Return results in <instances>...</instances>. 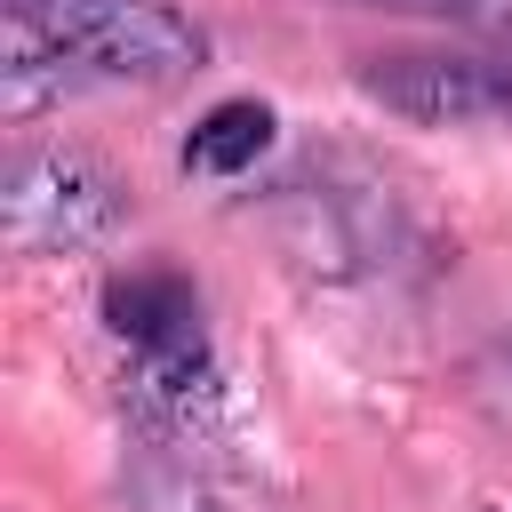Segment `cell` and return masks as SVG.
<instances>
[{
	"label": "cell",
	"instance_id": "obj_1",
	"mask_svg": "<svg viewBox=\"0 0 512 512\" xmlns=\"http://www.w3.org/2000/svg\"><path fill=\"white\" fill-rule=\"evenodd\" d=\"M200 32L168 0H8L0 8V96L40 112L96 80H184L200 72Z\"/></svg>",
	"mask_w": 512,
	"mask_h": 512
},
{
	"label": "cell",
	"instance_id": "obj_2",
	"mask_svg": "<svg viewBox=\"0 0 512 512\" xmlns=\"http://www.w3.org/2000/svg\"><path fill=\"white\" fill-rule=\"evenodd\" d=\"M0 208H8V248L56 256V248H80V240L112 232L120 192H112V176L88 152H24L8 168Z\"/></svg>",
	"mask_w": 512,
	"mask_h": 512
},
{
	"label": "cell",
	"instance_id": "obj_3",
	"mask_svg": "<svg viewBox=\"0 0 512 512\" xmlns=\"http://www.w3.org/2000/svg\"><path fill=\"white\" fill-rule=\"evenodd\" d=\"M360 88L408 120L432 128H472V120H512V64L504 56H456V48H400L368 56Z\"/></svg>",
	"mask_w": 512,
	"mask_h": 512
},
{
	"label": "cell",
	"instance_id": "obj_4",
	"mask_svg": "<svg viewBox=\"0 0 512 512\" xmlns=\"http://www.w3.org/2000/svg\"><path fill=\"white\" fill-rule=\"evenodd\" d=\"M104 320L112 336L144 360V376L160 392H184L192 376H208V344H200V296L184 272H120L104 288Z\"/></svg>",
	"mask_w": 512,
	"mask_h": 512
},
{
	"label": "cell",
	"instance_id": "obj_5",
	"mask_svg": "<svg viewBox=\"0 0 512 512\" xmlns=\"http://www.w3.org/2000/svg\"><path fill=\"white\" fill-rule=\"evenodd\" d=\"M264 152H272V104H256V96L208 104V112L192 120V136H184V168H192V176H240V168H256Z\"/></svg>",
	"mask_w": 512,
	"mask_h": 512
},
{
	"label": "cell",
	"instance_id": "obj_6",
	"mask_svg": "<svg viewBox=\"0 0 512 512\" xmlns=\"http://www.w3.org/2000/svg\"><path fill=\"white\" fill-rule=\"evenodd\" d=\"M128 496H136V512H216V496H208L184 464H168V456H136Z\"/></svg>",
	"mask_w": 512,
	"mask_h": 512
},
{
	"label": "cell",
	"instance_id": "obj_7",
	"mask_svg": "<svg viewBox=\"0 0 512 512\" xmlns=\"http://www.w3.org/2000/svg\"><path fill=\"white\" fill-rule=\"evenodd\" d=\"M480 400L496 408V424H512V336L488 344V360H480Z\"/></svg>",
	"mask_w": 512,
	"mask_h": 512
},
{
	"label": "cell",
	"instance_id": "obj_8",
	"mask_svg": "<svg viewBox=\"0 0 512 512\" xmlns=\"http://www.w3.org/2000/svg\"><path fill=\"white\" fill-rule=\"evenodd\" d=\"M360 8H400V16H456V24H480V16H504L512 0H360Z\"/></svg>",
	"mask_w": 512,
	"mask_h": 512
}]
</instances>
